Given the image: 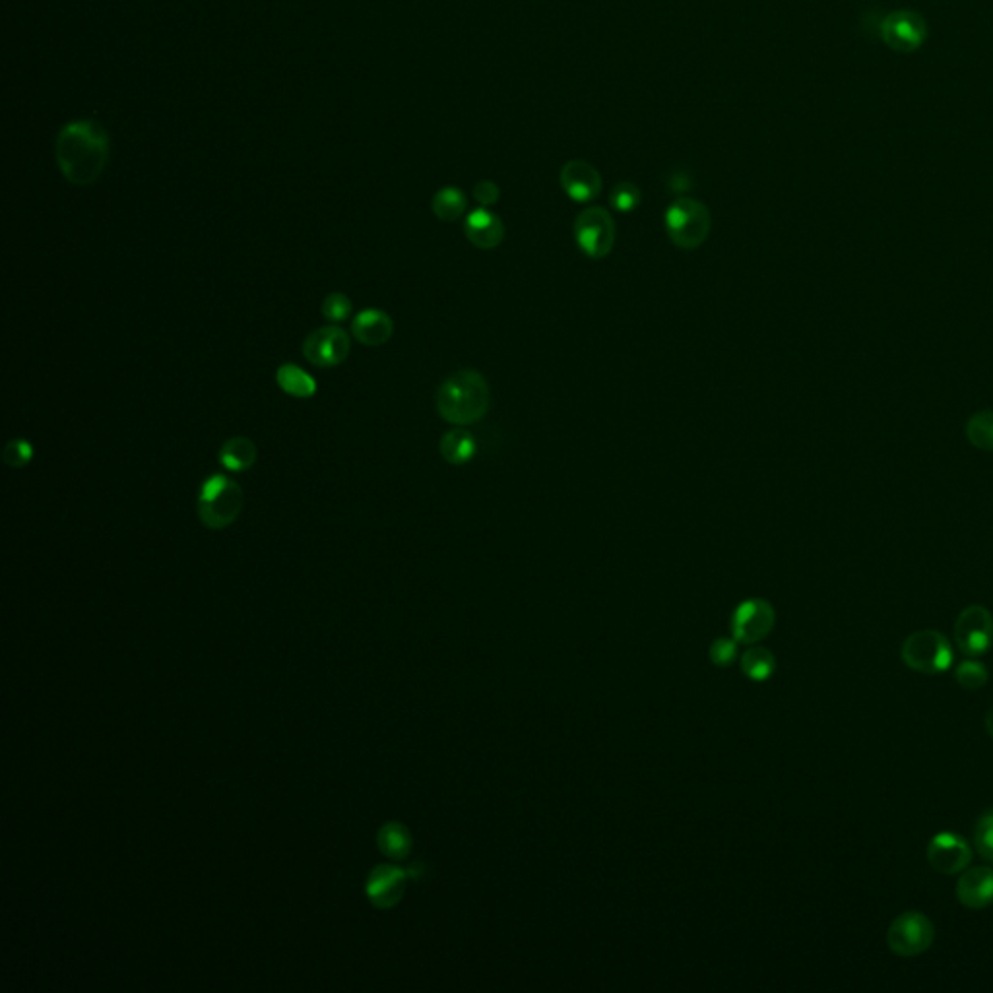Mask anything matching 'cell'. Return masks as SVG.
I'll return each mask as SVG.
<instances>
[{
    "label": "cell",
    "mask_w": 993,
    "mask_h": 993,
    "mask_svg": "<svg viewBox=\"0 0 993 993\" xmlns=\"http://www.w3.org/2000/svg\"><path fill=\"white\" fill-rule=\"evenodd\" d=\"M974 844L982 858L993 862V807L978 817L974 825Z\"/></svg>",
    "instance_id": "obj_26"
},
{
    "label": "cell",
    "mask_w": 993,
    "mask_h": 993,
    "mask_svg": "<svg viewBox=\"0 0 993 993\" xmlns=\"http://www.w3.org/2000/svg\"><path fill=\"white\" fill-rule=\"evenodd\" d=\"M408 879H410L408 869H402L398 865H377L367 879V887H365L367 897L377 908L383 910L392 908L404 897Z\"/></svg>",
    "instance_id": "obj_13"
},
{
    "label": "cell",
    "mask_w": 993,
    "mask_h": 993,
    "mask_svg": "<svg viewBox=\"0 0 993 993\" xmlns=\"http://www.w3.org/2000/svg\"><path fill=\"white\" fill-rule=\"evenodd\" d=\"M575 241L588 258H606L615 245V222L606 208L590 206L575 220Z\"/></svg>",
    "instance_id": "obj_8"
},
{
    "label": "cell",
    "mask_w": 993,
    "mask_h": 993,
    "mask_svg": "<svg viewBox=\"0 0 993 993\" xmlns=\"http://www.w3.org/2000/svg\"><path fill=\"white\" fill-rule=\"evenodd\" d=\"M322 317L330 322H344L352 317L353 305L348 295L330 293L322 301Z\"/></svg>",
    "instance_id": "obj_28"
},
{
    "label": "cell",
    "mask_w": 993,
    "mask_h": 993,
    "mask_svg": "<svg viewBox=\"0 0 993 993\" xmlns=\"http://www.w3.org/2000/svg\"><path fill=\"white\" fill-rule=\"evenodd\" d=\"M968 441L982 450H993V412H980L966 423Z\"/></svg>",
    "instance_id": "obj_24"
},
{
    "label": "cell",
    "mask_w": 993,
    "mask_h": 993,
    "mask_svg": "<svg viewBox=\"0 0 993 993\" xmlns=\"http://www.w3.org/2000/svg\"><path fill=\"white\" fill-rule=\"evenodd\" d=\"M561 187L565 194L575 202H592L602 193V175L588 161H567L559 175Z\"/></svg>",
    "instance_id": "obj_14"
},
{
    "label": "cell",
    "mask_w": 993,
    "mask_h": 993,
    "mask_svg": "<svg viewBox=\"0 0 993 993\" xmlns=\"http://www.w3.org/2000/svg\"><path fill=\"white\" fill-rule=\"evenodd\" d=\"M955 679H957V683L961 685L964 691H978V689H982L988 683L990 673H988V668L982 662H978L974 658H968V660H964V662H961L957 666Z\"/></svg>",
    "instance_id": "obj_25"
},
{
    "label": "cell",
    "mask_w": 993,
    "mask_h": 993,
    "mask_svg": "<svg viewBox=\"0 0 993 993\" xmlns=\"http://www.w3.org/2000/svg\"><path fill=\"white\" fill-rule=\"evenodd\" d=\"M2 460L10 468H24L33 460V447L26 439H12L2 449Z\"/></svg>",
    "instance_id": "obj_29"
},
{
    "label": "cell",
    "mask_w": 993,
    "mask_h": 993,
    "mask_svg": "<svg viewBox=\"0 0 993 993\" xmlns=\"http://www.w3.org/2000/svg\"><path fill=\"white\" fill-rule=\"evenodd\" d=\"M489 385L478 371L460 369L437 390V410L445 421L458 427L474 425L489 410Z\"/></svg>",
    "instance_id": "obj_2"
},
{
    "label": "cell",
    "mask_w": 993,
    "mask_h": 993,
    "mask_svg": "<svg viewBox=\"0 0 993 993\" xmlns=\"http://www.w3.org/2000/svg\"><path fill=\"white\" fill-rule=\"evenodd\" d=\"M352 350V340L340 326H322L303 342V355L315 367H336Z\"/></svg>",
    "instance_id": "obj_10"
},
{
    "label": "cell",
    "mask_w": 993,
    "mask_h": 993,
    "mask_svg": "<svg viewBox=\"0 0 993 993\" xmlns=\"http://www.w3.org/2000/svg\"><path fill=\"white\" fill-rule=\"evenodd\" d=\"M609 202L621 214L633 212L641 204V189L635 183L623 181V183H619V185L613 187L611 196H609Z\"/></svg>",
    "instance_id": "obj_27"
},
{
    "label": "cell",
    "mask_w": 993,
    "mask_h": 993,
    "mask_svg": "<svg viewBox=\"0 0 993 993\" xmlns=\"http://www.w3.org/2000/svg\"><path fill=\"white\" fill-rule=\"evenodd\" d=\"M776 613L767 600L751 598L737 606L732 615V633L737 642L755 644L767 639L774 629Z\"/></svg>",
    "instance_id": "obj_11"
},
{
    "label": "cell",
    "mask_w": 993,
    "mask_h": 993,
    "mask_svg": "<svg viewBox=\"0 0 993 993\" xmlns=\"http://www.w3.org/2000/svg\"><path fill=\"white\" fill-rule=\"evenodd\" d=\"M881 41L895 53L910 55L924 47L928 41V20L910 8L889 12L879 26Z\"/></svg>",
    "instance_id": "obj_6"
},
{
    "label": "cell",
    "mask_w": 993,
    "mask_h": 993,
    "mask_svg": "<svg viewBox=\"0 0 993 993\" xmlns=\"http://www.w3.org/2000/svg\"><path fill=\"white\" fill-rule=\"evenodd\" d=\"M466 206H468V200L464 193L460 189H454V187H445L441 189L439 193L433 196V202H431V208H433V214L441 220V222H456L458 218H462V214L466 212Z\"/></svg>",
    "instance_id": "obj_22"
},
{
    "label": "cell",
    "mask_w": 993,
    "mask_h": 993,
    "mask_svg": "<svg viewBox=\"0 0 993 993\" xmlns=\"http://www.w3.org/2000/svg\"><path fill=\"white\" fill-rule=\"evenodd\" d=\"M464 233L474 247L489 251V249H495L503 243L505 225L497 214H493L481 206L478 210L468 214L466 224H464Z\"/></svg>",
    "instance_id": "obj_16"
},
{
    "label": "cell",
    "mask_w": 993,
    "mask_h": 993,
    "mask_svg": "<svg viewBox=\"0 0 993 993\" xmlns=\"http://www.w3.org/2000/svg\"><path fill=\"white\" fill-rule=\"evenodd\" d=\"M353 338L369 348H379L385 346L386 342L392 338L394 332V322L386 315L385 311L379 309H367L359 313L352 322Z\"/></svg>",
    "instance_id": "obj_17"
},
{
    "label": "cell",
    "mask_w": 993,
    "mask_h": 993,
    "mask_svg": "<svg viewBox=\"0 0 993 993\" xmlns=\"http://www.w3.org/2000/svg\"><path fill=\"white\" fill-rule=\"evenodd\" d=\"M257 445L247 437H233L220 449V462L229 472H245L257 462Z\"/></svg>",
    "instance_id": "obj_20"
},
{
    "label": "cell",
    "mask_w": 993,
    "mask_h": 993,
    "mask_svg": "<svg viewBox=\"0 0 993 993\" xmlns=\"http://www.w3.org/2000/svg\"><path fill=\"white\" fill-rule=\"evenodd\" d=\"M276 383L293 398H313L317 394L315 379L291 363L282 365L276 371Z\"/></svg>",
    "instance_id": "obj_21"
},
{
    "label": "cell",
    "mask_w": 993,
    "mask_h": 993,
    "mask_svg": "<svg viewBox=\"0 0 993 993\" xmlns=\"http://www.w3.org/2000/svg\"><path fill=\"white\" fill-rule=\"evenodd\" d=\"M439 449L449 464L462 466V464H468L476 456L478 445H476V439L472 433H468L462 427H456V429H450L443 435Z\"/></svg>",
    "instance_id": "obj_19"
},
{
    "label": "cell",
    "mask_w": 993,
    "mask_h": 993,
    "mask_svg": "<svg viewBox=\"0 0 993 993\" xmlns=\"http://www.w3.org/2000/svg\"><path fill=\"white\" fill-rule=\"evenodd\" d=\"M957 898L970 910H982L993 904V867H966L957 881Z\"/></svg>",
    "instance_id": "obj_15"
},
{
    "label": "cell",
    "mask_w": 993,
    "mask_h": 993,
    "mask_svg": "<svg viewBox=\"0 0 993 993\" xmlns=\"http://www.w3.org/2000/svg\"><path fill=\"white\" fill-rule=\"evenodd\" d=\"M928 862L943 875L962 873L972 862V848L968 842L951 831L937 833L928 844Z\"/></svg>",
    "instance_id": "obj_12"
},
{
    "label": "cell",
    "mask_w": 993,
    "mask_h": 993,
    "mask_svg": "<svg viewBox=\"0 0 993 993\" xmlns=\"http://www.w3.org/2000/svg\"><path fill=\"white\" fill-rule=\"evenodd\" d=\"M499 196H501V191H499L497 183H493V181H489V179L480 181V183L474 187V198L480 202L483 208L497 204Z\"/></svg>",
    "instance_id": "obj_31"
},
{
    "label": "cell",
    "mask_w": 993,
    "mask_h": 993,
    "mask_svg": "<svg viewBox=\"0 0 993 993\" xmlns=\"http://www.w3.org/2000/svg\"><path fill=\"white\" fill-rule=\"evenodd\" d=\"M984 722H986V730H988V734H990V737L993 739V706L990 710H988V712H986V720H984Z\"/></svg>",
    "instance_id": "obj_32"
},
{
    "label": "cell",
    "mask_w": 993,
    "mask_h": 993,
    "mask_svg": "<svg viewBox=\"0 0 993 993\" xmlns=\"http://www.w3.org/2000/svg\"><path fill=\"white\" fill-rule=\"evenodd\" d=\"M109 160V136L96 121H74L57 138V163L72 185L96 183Z\"/></svg>",
    "instance_id": "obj_1"
},
{
    "label": "cell",
    "mask_w": 993,
    "mask_h": 993,
    "mask_svg": "<svg viewBox=\"0 0 993 993\" xmlns=\"http://www.w3.org/2000/svg\"><path fill=\"white\" fill-rule=\"evenodd\" d=\"M741 670L753 681H767L776 670V660L767 648L753 646L743 652Z\"/></svg>",
    "instance_id": "obj_23"
},
{
    "label": "cell",
    "mask_w": 993,
    "mask_h": 993,
    "mask_svg": "<svg viewBox=\"0 0 993 993\" xmlns=\"http://www.w3.org/2000/svg\"><path fill=\"white\" fill-rule=\"evenodd\" d=\"M245 493L241 485L227 476H212L202 483L198 493V518L210 530L231 526L243 511Z\"/></svg>",
    "instance_id": "obj_3"
},
{
    "label": "cell",
    "mask_w": 993,
    "mask_h": 993,
    "mask_svg": "<svg viewBox=\"0 0 993 993\" xmlns=\"http://www.w3.org/2000/svg\"><path fill=\"white\" fill-rule=\"evenodd\" d=\"M737 656V641H732V639H718L714 641V644L710 646V660L718 666V668H726L730 666Z\"/></svg>",
    "instance_id": "obj_30"
},
{
    "label": "cell",
    "mask_w": 993,
    "mask_h": 993,
    "mask_svg": "<svg viewBox=\"0 0 993 993\" xmlns=\"http://www.w3.org/2000/svg\"><path fill=\"white\" fill-rule=\"evenodd\" d=\"M900 656L912 672L926 675L947 672L955 660L951 642L935 629H922L906 637L900 648Z\"/></svg>",
    "instance_id": "obj_4"
},
{
    "label": "cell",
    "mask_w": 993,
    "mask_h": 993,
    "mask_svg": "<svg viewBox=\"0 0 993 993\" xmlns=\"http://www.w3.org/2000/svg\"><path fill=\"white\" fill-rule=\"evenodd\" d=\"M935 926L924 912H902L887 931L889 949L904 959L920 957L933 945Z\"/></svg>",
    "instance_id": "obj_7"
},
{
    "label": "cell",
    "mask_w": 993,
    "mask_h": 993,
    "mask_svg": "<svg viewBox=\"0 0 993 993\" xmlns=\"http://www.w3.org/2000/svg\"><path fill=\"white\" fill-rule=\"evenodd\" d=\"M377 844L388 860L400 862L410 856L414 842H412V834L402 823L392 821L381 827V831L377 834Z\"/></svg>",
    "instance_id": "obj_18"
},
{
    "label": "cell",
    "mask_w": 993,
    "mask_h": 993,
    "mask_svg": "<svg viewBox=\"0 0 993 993\" xmlns=\"http://www.w3.org/2000/svg\"><path fill=\"white\" fill-rule=\"evenodd\" d=\"M712 227L710 212L701 200L677 198L666 212V229L679 249L693 251L708 239Z\"/></svg>",
    "instance_id": "obj_5"
},
{
    "label": "cell",
    "mask_w": 993,
    "mask_h": 993,
    "mask_svg": "<svg viewBox=\"0 0 993 993\" xmlns=\"http://www.w3.org/2000/svg\"><path fill=\"white\" fill-rule=\"evenodd\" d=\"M955 641L968 658L984 656L993 644V615L984 606L962 609L955 623Z\"/></svg>",
    "instance_id": "obj_9"
}]
</instances>
